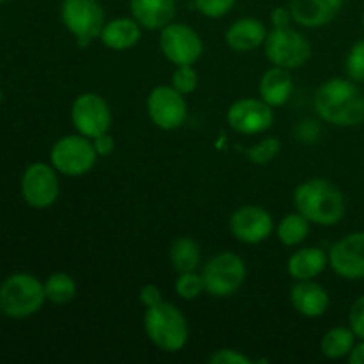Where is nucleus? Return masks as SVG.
Returning a JSON list of instances; mask_svg holds the SVG:
<instances>
[{"instance_id":"7ed1b4c3","label":"nucleus","mask_w":364,"mask_h":364,"mask_svg":"<svg viewBox=\"0 0 364 364\" xmlns=\"http://www.w3.org/2000/svg\"><path fill=\"white\" fill-rule=\"evenodd\" d=\"M144 333L148 340L159 350L167 354H176L183 350L191 338L187 316L173 302H160L153 308H146L142 318Z\"/></svg>"},{"instance_id":"6e6552de","label":"nucleus","mask_w":364,"mask_h":364,"mask_svg":"<svg viewBox=\"0 0 364 364\" xmlns=\"http://www.w3.org/2000/svg\"><path fill=\"white\" fill-rule=\"evenodd\" d=\"M59 13L64 28L84 46L100 38L107 21L100 0H63Z\"/></svg>"},{"instance_id":"e433bc0d","label":"nucleus","mask_w":364,"mask_h":364,"mask_svg":"<svg viewBox=\"0 0 364 364\" xmlns=\"http://www.w3.org/2000/svg\"><path fill=\"white\" fill-rule=\"evenodd\" d=\"M270 25H272V28H283V27H290L291 21H294V16H291V11L290 7H274L272 11H270Z\"/></svg>"},{"instance_id":"58836bf2","label":"nucleus","mask_w":364,"mask_h":364,"mask_svg":"<svg viewBox=\"0 0 364 364\" xmlns=\"http://www.w3.org/2000/svg\"><path fill=\"white\" fill-rule=\"evenodd\" d=\"M6 2H9V0H0V4H6Z\"/></svg>"},{"instance_id":"f3484780","label":"nucleus","mask_w":364,"mask_h":364,"mask_svg":"<svg viewBox=\"0 0 364 364\" xmlns=\"http://www.w3.org/2000/svg\"><path fill=\"white\" fill-rule=\"evenodd\" d=\"M288 7L295 23L306 28H320L340 14L343 0H290Z\"/></svg>"},{"instance_id":"a878e982","label":"nucleus","mask_w":364,"mask_h":364,"mask_svg":"<svg viewBox=\"0 0 364 364\" xmlns=\"http://www.w3.org/2000/svg\"><path fill=\"white\" fill-rule=\"evenodd\" d=\"M46 301L55 306L70 304L77 297V283L66 272H53L43 281Z\"/></svg>"},{"instance_id":"0eeeda50","label":"nucleus","mask_w":364,"mask_h":364,"mask_svg":"<svg viewBox=\"0 0 364 364\" xmlns=\"http://www.w3.org/2000/svg\"><path fill=\"white\" fill-rule=\"evenodd\" d=\"M265 57L272 66L284 70H299L311 59V43L302 32L291 27L272 28L263 43Z\"/></svg>"},{"instance_id":"c9c22d12","label":"nucleus","mask_w":364,"mask_h":364,"mask_svg":"<svg viewBox=\"0 0 364 364\" xmlns=\"http://www.w3.org/2000/svg\"><path fill=\"white\" fill-rule=\"evenodd\" d=\"M297 137L302 142H316L320 139V124L313 119L302 121L297 127Z\"/></svg>"},{"instance_id":"c756f323","label":"nucleus","mask_w":364,"mask_h":364,"mask_svg":"<svg viewBox=\"0 0 364 364\" xmlns=\"http://www.w3.org/2000/svg\"><path fill=\"white\" fill-rule=\"evenodd\" d=\"M345 71L350 80L364 84V39H359L348 50V55L345 59Z\"/></svg>"},{"instance_id":"aec40b11","label":"nucleus","mask_w":364,"mask_h":364,"mask_svg":"<svg viewBox=\"0 0 364 364\" xmlns=\"http://www.w3.org/2000/svg\"><path fill=\"white\" fill-rule=\"evenodd\" d=\"M128 7L146 31H160L176 16V0H128Z\"/></svg>"},{"instance_id":"cd10ccee","label":"nucleus","mask_w":364,"mask_h":364,"mask_svg":"<svg viewBox=\"0 0 364 364\" xmlns=\"http://www.w3.org/2000/svg\"><path fill=\"white\" fill-rule=\"evenodd\" d=\"M281 141L277 137H265L258 142V144L251 146L245 149L249 162L256 164V166H265V164L272 162L277 155L281 153Z\"/></svg>"},{"instance_id":"a211bd4d","label":"nucleus","mask_w":364,"mask_h":364,"mask_svg":"<svg viewBox=\"0 0 364 364\" xmlns=\"http://www.w3.org/2000/svg\"><path fill=\"white\" fill-rule=\"evenodd\" d=\"M267 34H269V31L262 20L245 16L238 18L228 27V31L224 32V41H226L228 48L233 50V52L249 53L263 46Z\"/></svg>"},{"instance_id":"ddd939ff","label":"nucleus","mask_w":364,"mask_h":364,"mask_svg":"<svg viewBox=\"0 0 364 364\" xmlns=\"http://www.w3.org/2000/svg\"><path fill=\"white\" fill-rule=\"evenodd\" d=\"M226 121L240 135H262L274 124V107L262 98H240L230 105Z\"/></svg>"},{"instance_id":"9d476101","label":"nucleus","mask_w":364,"mask_h":364,"mask_svg":"<svg viewBox=\"0 0 364 364\" xmlns=\"http://www.w3.org/2000/svg\"><path fill=\"white\" fill-rule=\"evenodd\" d=\"M20 192L23 201L34 210H46L59 199V173L52 164L34 162L25 167L20 180Z\"/></svg>"},{"instance_id":"2eb2a0df","label":"nucleus","mask_w":364,"mask_h":364,"mask_svg":"<svg viewBox=\"0 0 364 364\" xmlns=\"http://www.w3.org/2000/svg\"><path fill=\"white\" fill-rule=\"evenodd\" d=\"M329 267L347 281L364 279V231H354L331 245Z\"/></svg>"},{"instance_id":"1a4fd4ad","label":"nucleus","mask_w":364,"mask_h":364,"mask_svg":"<svg viewBox=\"0 0 364 364\" xmlns=\"http://www.w3.org/2000/svg\"><path fill=\"white\" fill-rule=\"evenodd\" d=\"M159 46L162 55L174 66H194L205 52L199 32L180 21H171L160 28Z\"/></svg>"},{"instance_id":"7c9ffc66","label":"nucleus","mask_w":364,"mask_h":364,"mask_svg":"<svg viewBox=\"0 0 364 364\" xmlns=\"http://www.w3.org/2000/svg\"><path fill=\"white\" fill-rule=\"evenodd\" d=\"M237 0H194V9L201 13L205 18L217 20L230 13L235 7Z\"/></svg>"},{"instance_id":"4be33fe9","label":"nucleus","mask_w":364,"mask_h":364,"mask_svg":"<svg viewBox=\"0 0 364 364\" xmlns=\"http://www.w3.org/2000/svg\"><path fill=\"white\" fill-rule=\"evenodd\" d=\"M329 267V256L322 247H301L291 252L287 262L288 276L295 281L316 279Z\"/></svg>"},{"instance_id":"4468645a","label":"nucleus","mask_w":364,"mask_h":364,"mask_svg":"<svg viewBox=\"0 0 364 364\" xmlns=\"http://www.w3.org/2000/svg\"><path fill=\"white\" fill-rule=\"evenodd\" d=\"M276 230L274 217L259 205H244L230 217V231L240 244L258 245Z\"/></svg>"},{"instance_id":"f03ea898","label":"nucleus","mask_w":364,"mask_h":364,"mask_svg":"<svg viewBox=\"0 0 364 364\" xmlns=\"http://www.w3.org/2000/svg\"><path fill=\"white\" fill-rule=\"evenodd\" d=\"M294 206L315 226L333 228L343 220L347 212L345 196L326 178H309L294 191Z\"/></svg>"},{"instance_id":"c85d7f7f","label":"nucleus","mask_w":364,"mask_h":364,"mask_svg":"<svg viewBox=\"0 0 364 364\" xmlns=\"http://www.w3.org/2000/svg\"><path fill=\"white\" fill-rule=\"evenodd\" d=\"M171 85L183 96L192 95L199 85V75L194 66H176L171 77Z\"/></svg>"},{"instance_id":"423d86ee","label":"nucleus","mask_w":364,"mask_h":364,"mask_svg":"<svg viewBox=\"0 0 364 364\" xmlns=\"http://www.w3.org/2000/svg\"><path fill=\"white\" fill-rule=\"evenodd\" d=\"M98 159L92 141L82 134L63 135L50 149V164L55 167L57 173L70 178L87 174L95 169Z\"/></svg>"},{"instance_id":"473e14b6","label":"nucleus","mask_w":364,"mask_h":364,"mask_svg":"<svg viewBox=\"0 0 364 364\" xmlns=\"http://www.w3.org/2000/svg\"><path fill=\"white\" fill-rule=\"evenodd\" d=\"M213 364H252V359L237 348H219L208 358Z\"/></svg>"},{"instance_id":"20e7f679","label":"nucleus","mask_w":364,"mask_h":364,"mask_svg":"<svg viewBox=\"0 0 364 364\" xmlns=\"http://www.w3.org/2000/svg\"><path fill=\"white\" fill-rule=\"evenodd\" d=\"M45 302V284L34 274L14 272L0 283V313L7 318H28L41 311Z\"/></svg>"},{"instance_id":"dca6fc26","label":"nucleus","mask_w":364,"mask_h":364,"mask_svg":"<svg viewBox=\"0 0 364 364\" xmlns=\"http://www.w3.org/2000/svg\"><path fill=\"white\" fill-rule=\"evenodd\" d=\"M291 308L306 318H318L329 309V291L315 279L295 281L290 290Z\"/></svg>"},{"instance_id":"b1692460","label":"nucleus","mask_w":364,"mask_h":364,"mask_svg":"<svg viewBox=\"0 0 364 364\" xmlns=\"http://www.w3.org/2000/svg\"><path fill=\"white\" fill-rule=\"evenodd\" d=\"M355 334L348 326L333 327L327 331L320 340V352L326 355L327 359H345L348 358L350 350L355 345Z\"/></svg>"},{"instance_id":"f257e3e1","label":"nucleus","mask_w":364,"mask_h":364,"mask_svg":"<svg viewBox=\"0 0 364 364\" xmlns=\"http://www.w3.org/2000/svg\"><path fill=\"white\" fill-rule=\"evenodd\" d=\"M315 112L323 123L354 128L364 123V95L358 82L333 77L323 82L313 98Z\"/></svg>"},{"instance_id":"393cba45","label":"nucleus","mask_w":364,"mask_h":364,"mask_svg":"<svg viewBox=\"0 0 364 364\" xmlns=\"http://www.w3.org/2000/svg\"><path fill=\"white\" fill-rule=\"evenodd\" d=\"M309 231H311V223L297 210L287 213L276 226L277 240L284 247H297V245H301L309 237Z\"/></svg>"},{"instance_id":"412c9836","label":"nucleus","mask_w":364,"mask_h":364,"mask_svg":"<svg viewBox=\"0 0 364 364\" xmlns=\"http://www.w3.org/2000/svg\"><path fill=\"white\" fill-rule=\"evenodd\" d=\"M294 87L291 71L279 66H272L259 78L258 92L263 102L277 109V107H283L290 102L291 95H294Z\"/></svg>"},{"instance_id":"bb28decb","label":"nucleus","mask_w":364,"mask_h":364,"mask_svg":"<svg viewBox=\"0 0 364 364\" xmlns=\"http://www.w3.org/2000/svg\"><path fill=\"white\" fill-rule=\"evenodd\" d=\"M174 291L183 301H196L205 294V283H203L201 272H183L178 274L176 283H174Z\"/></svg>"},{"instance_id":"ea45409f","label":"nucleus","mask_w":364,"mask_h":364,"mask_svg":"<svg viewBox=\"0 0 364 364\" xmlns=\"http://www.w3.org/2000/svg\"><path fill=\"white\" fill-rule=\"evenodd\" d=\"M363 28H364V13H363Z\"/></svg>"},{"instance_id":"5701e85b","label":"nucleus","mask_w":364,"mask_h":364,"mask_svg":"<svg viewBox=\"0 0 364 364\" xmlns=\"http://www.w3.org/2000/svg\"><path fill=\"white\" fill-rule=\"evenodd\" d=\"M169 263L176 274L194 272L201 265V249L191 237H180L171 244Z\"/></svg>"},{"instance_id":"f8f14e48","label":"nucleus","mask_w":364,"mask_h":364,"mask_svg":"<svg viewBox=\"0 0 364 364\" xmlns=\"http://www.w3.org/2000/svg\"><path fill=\"white\" fill-rule=\"evenodd\" d=\"M148 117L156 128L164 132L178 130L188 117V107L185 96L173 85H156L149 91L146 100Z\"/></svg>"},{"instance_id":"f704fd0d","label":"nucleus","mask_w":364,"mask_h":364,"mask_svg":"<svg viewBox=\"0 0 364 364\" xmlns=\"http://www.w3.org/2000/svg\"><path fill=\"white\" fill-rule=\"evenodd\" d=\"M91 141H92V146H95L96 155H98L100 159L110 156L114 153V149H116V141H114V137L110 135V132L98 135V137L91 139Z\"/></svg>"},{"instance_id":"6ab92c4d","label":"nucleus","mask_w":364,"mask_h":364,"mask_svg":"<svg viewBox=\"0 0 364 364\" xmlns=\"http://www.w3.org/2000/svg\"><path fill=\"white\" fill-rule=\"evenodd\" d=\"M141 38L142 27L134 16H117L105 21L98 39L105 48L124 52V50L134 48L141 41Z\"/></svg>"},{"instance_id":"2f4dec72","label":"nucleus","mask_w":364,"mask_h":364,"mask_svg":"<svg viewBox=\"0 0 364 364\" xmlns=\"http://www.w3.org/2000/svg\"><path fill=\"white\" fill-rule=\"evenodd\" d=\"M348 327L358 340H364V295L355 299L348 309Z\"/></svg>"},{"instance_id":"9b49d317","label":"nucleus","mask_w":364,"mask_h":364,"mask_svg":"<svg viewBox=\"0 0 364 364\" xmlns=\"http://www.w3.org/2000/svg\"><path fill=\"white\" fill-rule=\"evenodd\" d=\"M70 119L77 134L95 139L112 128V110L98 92H82L73 100Z\"/></svg>"},{"instance_id":"4c0bfd02","label":"nucleus","mask_w":364,"mask_h":364,"mask_svg":"<svg viewBox=\"0 0 364 364\" xmlns=\"http://www.w3.org/2000/svg\"><path fill=\"white\" fill-rule=\"evenodd\" d=\"M347 359L350 364H364V340H359V343L354 345Z\"/></svg>"},{"instance_id":"72a5a7b5","label":"nucleus","mask_w":364,"mask_h":364,"mask_svg":"<svg viewBox=\"0 0 364 364\" xmlns=\"http://www.w3.org/2000/svg\"><path fill=\"white\" fill-rule=\"evenodd\" d=\"M139 301H141V304L144 306V308H153V306L164 302L162 290L153 283L144 284V287H141V290H139Z\"/></svg>"},{"instance_id":"39448f33","label":"nucleus","mask_w":364,"mask_h":364,"mask_svg":"<svg viewBox=\"0 0 364 364\" xmlns=\"http://www.w3.org/2000/svg\"><path fill=\"white\" fill-rule=\"evenodd\" d=\"M205 294L215 299H228L237 294L247 277L244 258L233 251L217 252L203 265L201 270Z\"/></svg>"}]
</instances>
